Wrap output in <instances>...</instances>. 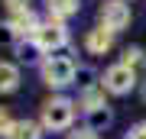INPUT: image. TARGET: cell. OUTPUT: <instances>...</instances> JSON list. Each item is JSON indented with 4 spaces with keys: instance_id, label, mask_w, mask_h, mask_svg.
<instances>
[{
    "instance_id": "obj_2",
    "label": "cell",
    "mask_w": 146,
    "mask_h": 139,
    "mask_svg": "<svg viewBox=\"0 0 146 139\" xmlns=\"http://www.w3.org/2000/svg\"><path fill=\"white\" fill-rule=\"evenodd\" d=\"M39 71H42V81L49 88H65V84L75 81V62L72 58H62V55H49Z\"/></svg>"
},
{
    "instance_id": "obj_7",
    "label": "cell",
    "mask_w": 146,
    "mask_h": 139,
    "mask_svg": "<svg viewBox=\"0 0 146 139\" xmlns=\"http://www.w3.org/2000/svg\"><path fill=\"white\" fill-rule=\"evenodd\" d=\"M78 107L84 110V113H91V110H98V107H107L104 103V88H94V84H88V88L81 91V97H78Z\"/></svg>"
},
{
    "instance_id": "obj_18",
    "label": "cell",
    "mask_w": 146,
    "mask_h": 139,
    "mask_svg": "<svg viewBox=\"0 0 146 139\" xmlns=\"http://www.w3.org/2000/svg\"><path fill=\"white\" fill-rule=\"evenodd\" d=\"M143 100H146V84H143Z\"/></svg>"
},
{
    "instance_id": "obj_1",
    "label": "cell",
    "mask_w": 146,
    "mask_h": 139,
    "mask_svg": "<svg viewBox=\"0 0 146 139\" xmlns=\"http://www.w3.org/2000/svg\"><path fill=\"white\" fill-rule=\"evenodd\" d=\"M75 120V103L68 97H52L42 103V126L52 129V133H62V129L72 126Z\"/></svg>"
},
{
    "instance_id": "obj_8",
    "label": "cell",
    "mask_w": 146,
    "mask_h": 139,
    "mask_svg": "<svg viewBox=\"0 0 146 139\" xmlns=\"http://www.w3.org/2000/svg\"><path fill=\"white\" fill-rule=\"evenodd\" d=\"M39 123H33V120H13L10 133H7L3 139H39Z\"/></svg>"
},
{
    "instance_id": "obj_11",
    "label": "cell",
    "mask_w": 146,
    "mask_h": 139,
    "mask_svg": "<svg viewBox=\"0 0 146 139\" xmlns=\"http://www.w3.org/2000/svg\"><path fill=\"white\" fill-rule=\"evenodd\" d=\"M120 65L130 68V71H136V68H143V65H146V52H143V49H136V45H133V49H127V52H123V58H120Z\"/></svg>"
},
{
    "instance_id": "obj_12",
    "label": "cell",
    "mask_w": 146,
    "mask_h": 139,
    "mask_svg": "<svg viewBox=\"0 0 146 139\" xmlns=\"http://www.w3.org/2000/svg\"><path fill=\"white\" fill-rule=\"evenodd\" d=\"M110 110L107 107H98V110H91L88 113V129H94V133H98V129H104V126H110Z\"/></svg>"
},
{
    "instance_id": "obj_13",
    "label": "cell",
    "mask_w": 146,
    "mask_h": 139,
    "mask_svg": "<svg viewBox=\"0 0 146 139\" xmlns=\"http://www.w3.org/2000/svg\"><path fill=\"white\" fill-rule=\"evenodd\" d=\"M0 3L7 7L10 20H13V16H23V13H29V0H0Z\"/></svg>"
},
{
    "instance_id": "obj_16",
    "label": "cell",
    "mask_w": 146,
    "mask_h": 139,
    "mask_svg": "<svg viewBox=\"0 0 146 139\" xmlns=\"http://www.w3.org/2000/svg\"><path fill=\"white\" fill-rule=\"evenodd\" d=\"M68 139H98V133H94V129H88V126H84V129H78V133H72V136H68Z\"/></svg>"
},
{
    "instance_id": "obj_14",
    "label": "cell",
    "mask_w": 146,
    "mask_h": 139,
    "mask_svg": "<svg viewBox=\"0 0 146 139\" xmlns=\"http://www.w3.org/2000/svg\"><path fill=\"white\" fill-rule=\"evenodd\" d=\"M16 39H20V36H16V29H13L10 23H3V26H0V45H13Z\"/></svg>"
},
{
    "instance_id": "obj_17",
    "label": "cell",
    "mask_w": 146,
    "mask_h": 139,
    "mask_svg": "<svg viewBox=\"0 0 146 139\" xmlns=\"http://www.w3.org/2000/svg\"><path fill=\"white\" fill-rule=\"evenodd\" d=\"M127 139H146V123H136L133 129H130V136Z\"/></svg>"
},
{
    "instance_id": "obj_4",
    "label": "cell",
    "mask_w": 146,
    "mask_h": 139,
    "mask_svg": "<svg viewBox=\"0 0 146 139\" xmlns=\"http://www.w3.org/2000/svg\"><path fill=\"white\" fill-rule=\"evenodd\" d=\"M130 3H123V0H104L101 3V26H104L107 32H120L130 26Z\"/></svg>"
},
{
    "instance_id": "obj_15",
    "label": "cell",
    "mask_w": 146,
    "mask_h": 139,
    "mask_svg": "<svg viewBox=\"0 0 146 139\" xmlns=\"http://www.w3.org/2000/svg\"><path fill=\"white\" fill-rule=\"evenodd\" d=\"M10 126H13L10 113H7V107H0V136H7V133H10Z\"/></svg>"
},
{
    "instance_id": "obj_5",
    "label": "cell",
    "mask_w": 146,
    "mask_h": 139,
    "mask_svg": "<svg viewBox=\"0 0 146 139\" xmlns=\"http://www.w3.org/2000/svg\"><path fill=\"white\" fill-rule=\"evenodd\" d=\"M133 84H136V71H130V68H123V65H110L104 71L101 88H104L107 94H130Z\"/></svg>"
},
{
    "instance_id": "obj_10",
    "label": "cell",
    "mask_w": 146,
    "mask_h": 139,
    "mask_svg": "<svg viewBox=\"0 0 146 139\" xmlns=\"http://www.w3.org/2000/svg\"><path fill=\"white\" fill-rule=\"evenodd\" d=\"M46 7H49V20H58V23L65 16L78 13V0H46Z\"/></svg>"
},
{
    "instance_id": "obj_9",
    "label": "cell",
    "mask_w": 146,
    "mask_h": 139,
    "mask_svg": "<svg viewBox=\"0 0 146 139\" xmlns=\"http://www.w3.org/2000/svg\"><path fill=\"white\" fill-rule=\"evenodd\" d=\"M20 88V68L13 62H0V94H10Z\"/></svg>"
},
{
    "instance_id": "obj_6",
    "label": "cell",
    "mask_w": 146,
    "mask_h": 139,
    "mask_svg": "<svg viewBox=\"0 0 146 139\" xmlns=\"http://www.w3.org/2000/svg\"><path fill=\"white\" fill-rule=\"evenodd\" d=\"M84 45H88V52H94V55H104V52L114 45V32H107L104 26H94V29H88Z\"/></svg>"
},
{
    "instance_id": "obj_3",
    "label": "cell",
    "mask_w": 146,
    "mask_h": 139,
    "mask_svg": "<svg viewBox=\"0 0 146 139\" xmlns=\"http://www.w3.org/2000/svg\"><path fill=\"white\" fill-rule=\"evenodd\" d=\"M33 42H36V49L39 52H58V49H65L68 45V29L58 20H49V23H39V29H36V36H33Z\"/></svg>"
}]
</instances>
